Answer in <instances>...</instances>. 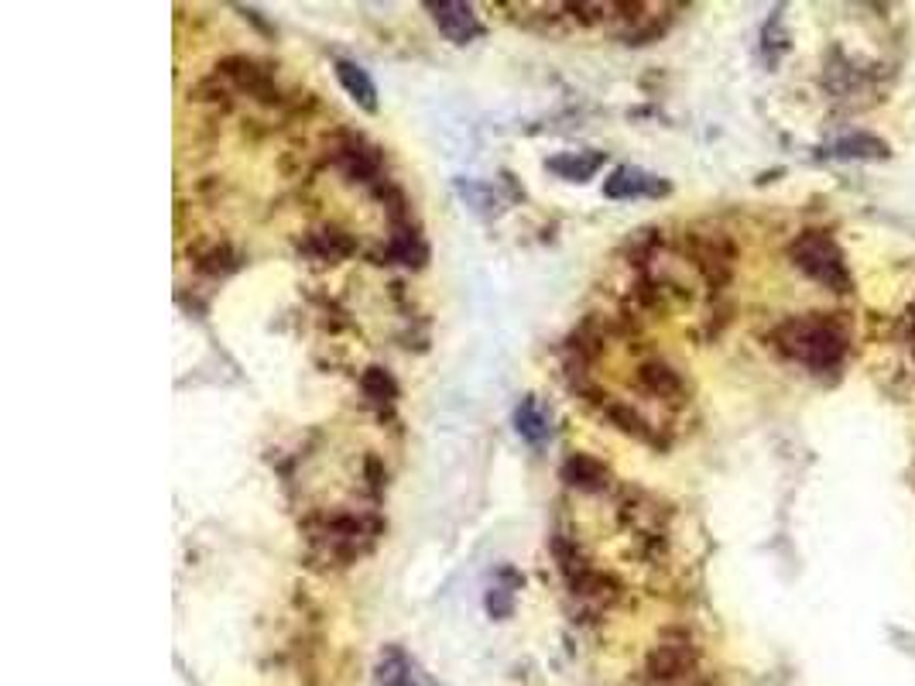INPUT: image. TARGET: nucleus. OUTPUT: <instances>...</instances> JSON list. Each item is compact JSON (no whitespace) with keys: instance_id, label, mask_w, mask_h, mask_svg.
I'll return each instance as SVG.
<instances>
[{"instance_id":"nucleus-1","label":"nucleus","mask_w":915,"mask_h":686,"mask_svg":"<svg viewBox=\"0 0 915 686\" xmlns=\"http://www.w3.org/2000/svg\"><path fill=\"white\" fill-rule=\"evenodd\" d=\"M778 343L810 368H834L843 354V336L823 319H792L778 330Z\"/></svg>"},{"instance_id":"nucleus-2","label":"nucleus","mask_w":915,"mask_h":686,"mask_svg":"<svg viewBox=\"0 0 915 686\" xmlns=\"http://www.w3.org/2000/svg\"><path fill=\"white\" fill-rule=\"evenodd\" d=\"M792 257H796V265L816 278V282H823L826 289H834V292H847V285H851V275H847V265H843V254L837 251V244L826 238V233H802V238L792 244Z\"/></svg>"},{"instance_id":"nucleus-3","label":"nucleus","mask_w":915,"mask_h":686,"mask_svg":"<svg viewBox=\"0 0 915 686\" xmlns=\"http://www.w3.org/2000/svg\"><path fill=\"white\" fill-rule=\"evenodd\" d=\"M435 17L440 31L453 41V46H467L476 35H481V21H476L470 4H460V0H440V4H425Z\"/></svg>"},{"instance_id":"nucleus-4","label":"nucleus","mask_w":915,"mask_h":686,"mask_svg":"<svg viewBox=\"0 0 915 686\" xmlns=\"http://www.w3.org/2000/svg\"><path fill=\"white\" fill-rule=\"evenodd\" d=\"M669 182L648 176V172L635 168V165H621L614 168V176L603 182V196L610 200H631V196H665Z\"/></svg>"},{"instance_id":"nucleus-5","label":"nucleus","mask_w":915,"mask_h":686,"mask_svg":"<svg viewBox=\"0 0 915 686\" xmlns=\"http://www.w3.org/2000/svg\"><path fill=\"white\" fill-rule=\"evenodd\" d=\"M336 79L343 82V90L364 106V111H370V114L378 111V86L367 76L364 66H357V62H351V59H336Z\"/></svg>"},{"instance_id":"nucleus-6","label":"nucleus","mask_w":915,"mask_h":686,"mask_svg":"<svg viewBox=\"0 0 915 686\" xmlns=\"http://www.w3.org/2000/svg\"><path fill=\"white\" fill-rule=\"evenodd\" d=\"M562 481L573 487H583V491H600V487H607V467L594 457L576 454L562 463Z\"/></svg>"},{"instance_id":"nucleus-7","label":"nucleus","mask_w":915,"mask_h":686,"mask_svg":"<svg viewBox=\"0 0 915 686\" xmlns=\"http://www.w3.org/2000/svg\"><path fill=\"white\" fill-rule=\"evenodd\" d=\"M514 425H518V433L525 436L529 443H542L549 433H552V425H549V416L538 409V402L529 395V398H521L518 405V412H514Z\"/></svg>"},{"instance_id":"nucleus-8","label":"nucleus","mask_w":915,"mask_h":686,"mask_svg":"<svg viewBox=\"0 0 915 686\" xmlns=\"http://www.w3.org/2000/svg\"><path fill=\"white\" fill-rule=\"evenodd\" d=\"M600 165H603V155H600V152H590V155H583V152L573 155V152H570V155L549 158V168L556 172V176L570 179V182H586Z\"/></svg>"},{"instance_id":"nucleus-9","label":"nucleus","mask_w":915,"mask_h":686,"mask_svg":"<svg viewBox=\"0 0 915 686\" xmlns=\"http://www.w3.org/2000/svg\"><path fill=\"white\" fill-rule=\"evenodd\" d=\"M378 686H416V673L402 649H387L378 662Z\"/></svg>"},{"instance_id":"nucleus-10","label":"nucleus","mask_w":915,"mask_h":686,"mask_svg":"<svg viewBox=\"0 0 915 686\" xmlns=\"http://www.w3.org/2000/svg\"><path fill=\"white\" fill-rule=\"evenodd\" d=\"M641 384L648 392H656V395H675L683 389V381L679 374H675L672 368H665V364H645V368L638 371Z\"/></svg>"},{"instance_id":"nucleus-11","label":"nucleus","mask_w":915,"mask_h":686,"mask_svg":"<svg viewBox=\"0 0 915 686\" xmlns=\"http://www.w3.org/2000/svg\"><path fill=\"white\" fill-rule=\"evenodd\" d=\"M360 384H364L367 398H374V402H391V398L398 395L395 378H391L384 368H367V371H364V378H360Z\"/></svg>"},{"instance_id":"nucleus-12","label":"nucleus","mask_w":915,"mask_h":686,"mask_svg":"<svg viewBox=\"0 0 915 686\" xmlns=\"http://www.w3.org/2000/svg\"><path fill=\"white\" fill-rule=\"evenodd\" d=\"M648 666L656 676H675L686 670V656L679 649H659V652H651Z\"/></svg>"},{"instance_id":"nucleus-13","label":"nucleus","mask_w":915,"mask_h":686,"mask_svg":"<svg viewBox=\"0 0 915 686\" xmlns=\"http://www.w3.org/2000/svg\"><path fill=\"white\" fill-rule=\"evenodd\" d=\"M607 416L614 419L624 433H631V436H648V429H645V422L638 419V412H631V409H624V405H610L607 409Z\"/></svg>"},{"instance_id":"nucleus-14","label":"nucleus","mask_w":915,"mask_h":686,"mask_svg":"<svg viewBox=\"0 0 915 686\" xmlns=\"http://www.w3.org/2000/svg\"><path fill=\"white\" fill-rule=\"evenodd\" d=\"M487 611H491L494 618L511 614V590H505V587L491 590V594H487Z\"/></svg>"}]
</instances>
